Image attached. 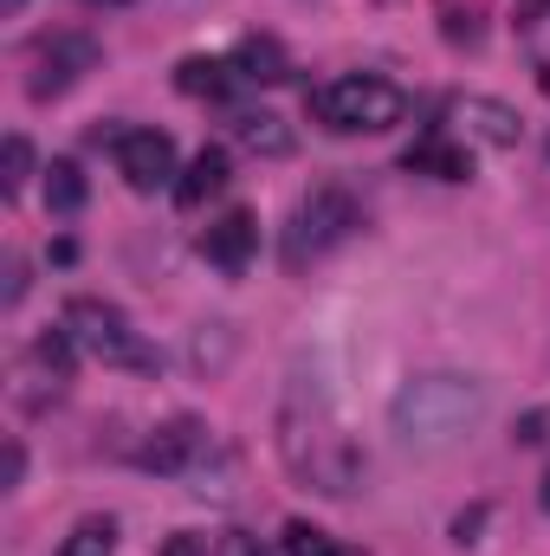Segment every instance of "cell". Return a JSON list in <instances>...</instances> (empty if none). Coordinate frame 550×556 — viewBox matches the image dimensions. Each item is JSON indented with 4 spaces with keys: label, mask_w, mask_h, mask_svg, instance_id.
Returning <instances> with one entry per match:
<instances>
[{
    "label": "cell",
    "mask_w": 550,
    "mask_h": 556,
    "mask_svg": "<svg viewBox=\"0 0 550 556\" xmlns=\"http://www.w3.org/2000/svg\"><path fill=\"white\" fill-rule=\"evenodd\" d=\"M26 356H33L52 382H65V376H72V363H78V337H72V330H39Z\"/></svg>",
    "instance_id": "e0dca14e"
},
{
    "label": "cell",
    "mask_w": 550,
    "mask_h": 556,
    "mask_svg": "<svg viewBox=\"0 0 550 556\" xmlns=\"http://www.w3.org/2000/svg\"><path fill=\"white\" fill-rule=\"evenodd\" d=\"M20 472H26V453H20V440H7V459H0V485H20Z\"/></svg>",
    "instance_id": "7402d4cb"
},
{
    "label": "cell",
    "mask_w": 550,
    "mask_h": 556,
    "mask_svg": "<svg viewBox=\"0 0 550 556\" xmlns=\"http://www.w3.org/2000/svg\"><path fill=\"white\" fill-rule=\"evenodd\" d=\"M208 446H214V440H208V427H201V420H168V427H155V433L137 446V466H142V472L188 479V472L201 466V453H208Z\"/></svg>",
    "instance_id": "52a82bcc"
},
{
    "label": "cell",
    "mask_w": 550,
    "mask_h": 556,
    "mask_svg": "<svg viewBox=\"0 0 550 556\" xmlns=\"http://www.w3.org/2000/svg\"><path fill=\"white\" fill-rule=\"evenodd\" d=\"M65 330L78 337V350H91L104 369H130V376H155L162 369V356H155V343L130 330V317L117 311V304H104V298H72L65 304Z\"/></svg>",
    "instance_id": "277c9868"
},
{
    "label": "cell",
    "mask_w": 550,
    "mask_h": 556,
    "mask_svg": "<svg viewBox=\"0 0 550 556\" xmlns=\"http://www.w3.org/2000/svg\"><path fill=\"white\" fill-rule=\"evenodd\" d=\"M278 453H285V466H291L311 492H324V498H350V492L363 485V446L324 415L317 402H291V408L278 415Z\"/></svg>",
    "instance_id": "7a4b0ae2"
},
{
    "label": "cell",
    "mask_w": 550,
    "mask_h": 556,
    "mask_svg": "<svg viewBox=\"0 0 550 556\" xmlns=\"http://www.w3.org/2000/svg\"><path fill=\"white\" fill-rule=\"evenodd\" d=\"M162 556H208V538H195V531H175V538L162 544Z\"/></svg>",
    "instance_id": "44dd1931"
},
{
    "label": "cell",
    "mask_w": 550,
    "mask_h": 556,
    "mask_svg": "<svg viewBox=\"0 0 550 556\" xmlns=\"http://www.w3.org/2000/svg\"><path fill=\"white\" fill-rule=\"evenodd\" d=\"M227 65H234L240 78H253V85H285V78H291V59H285V46H278V39H260V33H253V39H240Z\"/></svg>",
    "instance_id": "4fadbf2b"
},
{
    "label": "cell",
    "mask_w": 550,
    "mask_h": 556,
    "mask_svg": "<svg viewBox=\"0 0 550 556\" xmlns=\"http://www.w3.org/2000/svg\"><path fill=\"white\" fill-rule=\"evenodd\" d=\"M234 137L247 142L253 155H291V130H285V117H273V111H240L234 117Z\"/></svg>",
    "instance_id": "5bb4252c"
},
{
    "label": "cell",
    "mask_w": 550,
    "mask_h": 556,
    "mask_svg": "<svg viewBox=\"0 0 550 556\" xmlns=\"http://www.w3.org/2000/svg\"><path fill=\"white\" fill-rule=\"evenodd\" d=\"M402 168H409V175H434V181H466V175H473V149L453 142V137H440V130H427V137L402 155Z\"/></svg>",
    "instance_id": "30bf717a"
},
{
    "label": "cell",
    "mask_w": 550,
    "mask_h": 556,
    "mask_svg": "<svg viewBox=\"0 0 550 556\" xmlns=\"http://www.w3.org/2000/svg\"><path fill=\"white\" fill-rule=\"evenodd\" d=\"M26 175H33V142L7 137V149H0V188H7V194H20V188H26Z\"/></svg>",
    "instance_id": "d6986e66"
},
{
    "label": "cell",
    "mask_w": 550,
    "mask_h": 556,
    "mask_svg": "<svg viewBox=\"0 0 550 556\" xmlns=\"http://www.w3.org/2000/svg\"><path fill=\"white\" fill-rule=\"evenodd\" d=\"M285 556H343L317 525H285Z\"/></svg>",
    "instance_id": "ffe728a7"
},
{
    "label": "cell",
    "mask_w": 550,
    "mask_h": 556,
    "mask_svg": "<svg viewBox=\"0 0 550 556\" xmlns=\"http://www.w3.org/2000/svg\"><path fill=\"white\" fill-rule=\"evenodd\" d=\"M227 72L234 65H221V59H182L175 65V91L182 98H221L227 91Z\"/></svg>",
    "instance_id": "9a60e30c"
},
{
    "label": "cell",
    "mask_w": 550,
    "mask_h": 556,
    "mask_svg": "<svg viewBox=\"0 0 550 556\" xmlns=\"http://www.w3.org/2000/svg\"><path fill=\"white\" fill-rule=\"evenodd\" d=\"M85 194H91V188H85V168H78V162H52V168H46V207H52V214H78Z\"/></svg>",
    "instance_id": "2e32d148"
},
{
    "label": "cell",
    "mask_w": 550,
    "mask_h": 556,
    "mask_svg": "<svg viewBox=\"0 0 550 556\" xmlns=\"http://www.w3.org/2000/svg\"><path fill=\"white\" fill-rule=\"evenodd\" d=\"M402 111H409V98L370 72H350V78H330L324 91H311V117L337 137H376V130L402 124Z\"/></svg>",
    "instance_id": "3957f363"
},
{
    "label": "cell",
    "mask_w": 550,
    "mask_h": 556,
    "mask_svg": "<svg viewBox=\"0 0 550 556\" xmlns=\"http://www.w3.org/2000/svg\"><path fill=\"white\" fill-rule=\"evenodd\" d=\"M91 65H98V39H91V33H46V39L26 52V98H33V104H52V98H65Z\"/></svg>",
    "instance_id": "8992f818"
},
{
    "label": "cell",
    "mask_w": 550,
    "mask_h": 556,
    "mask_svg": "<svg viewBox=\"0 0 550 556\" xmlns=\"http://www.w3.org/2000/svg\"><path fill=\"white\" fill-rule=\"evenodd\" d=\"M538 498H545V511H550V472H545V492H538Z\"/></svg>",
    "instance_id": "4316f807"
},
{
    "label": "cell",
    "mask_w": 550,
    "mask_h": 556,
    "mask_svg": "<svg viewBox=\"0 0 550 556\" xmlns=\"http://www.w3.org/2000/svg\"><path fill=\"white\" fill-rule=\"evenodd\" d=\"M350 227H363V207L350 201V188L317 181V188L298 201V214H291V233H285V266H304V260L330 253L337 240H350Z\"/></svg>",
    "instance_id": "5b68a950"
},
{
    "label": "cell",
    "mask_w": 550,
    "mask_h": 556,
    "mask_svg": "<svg viewBox=\"0 0 550 556\" xmlns=\"http://www.w3.org/2000/svg\"><path fill=\"white\" fill-rule=\"evenodd\" d=\"M221 556H266V551H260L253 538H227V544H221Z\"/></svg>",
    "instance_id": "cb8c5ba5"
},
{
    "label": "cell",
    "mask_w": 550,
    "mask_h": 556,
    "mask_svg": "<svg viewBox=\"0 0 550 556\" xmlns=\"http://www.w3.org/2000/svg\"><path fill=\"white\" fill-rule=\"evenodd\" d=\"M91 7H98V0H91ZM111 7H117V0H111Z\"/></svg>",
    "instance_id": "83f0119b"
},
{
    "label": "cell",
    "mask_w": 550,
    "mask_h": 556,
    "mask_svg": "<svg viewBox=\"0 0 550 556\" xmlns=\"http://www.w3.org/2000/svg\"><path fill=\"white\" fill-rule=\"evenodd\" d=\"M20 298H26V266L7 260V304H20Z\"/></svg>",
    "instance_id": "603a6c76"
},
{
    "label": "cell",
    "mask_w": 550,
    "mask_h": 556,
    "mask_svg": "<svg viewBox=\"0 0 550 556\" xmlns=\"http://www.w3.org/2000/svg\"><path fill=\"white\" fill-rule=\"evenodd\" d=\"M117 551V525L111 518H78L72 538L59 544V556H111Z\"/></svg>",
    "instance_id": "ac0fdd59"
},
{
    "label": "cell",
    "mask_w": 550,
    "mask_h": 556,
    "mask_svg": "<svg viewBox=\"0 0 550 556\" xmlns=\"http://www.w3.org/2000/svg\"><path fill=\"white\" fill-rule=\"evenodd\" d=\"M538 85H545V91H550V59H545V65H538Z\"/></svg>",
    "instance_id": "d4e9b609"
},
{
    "label": "cell",
    "mask_w": 550,
    "mask_h": 556,
    "mask_svg": "<svg viewBox=\"0 0 550 556\" xmlns=\"http://www.w3.org/2000/svg\"><path fill=\"white\" fill-rule=\"evenodd\" d=\"M20 7H26V0H0V13H20Z\"/></svg>",
    "instance_id": "484cf974"
},
{
    "label": "cell",
    "mask_w": 550,
    "mask_h": 556,
    "mask_svg": "<svg viewBox=\"0 0 550 556\" xmlns=\"http://www.w3.org/2000/svg\"><path fill=\"white\" fill-rule=\"evenodd\" d=\"M486 420V389L466 376H414L389 402V427L414 453H447Z\"/></svg>",
    "instance_id": "6da1fadb"
},
{
    "label": "cell",
    "mask_w": 550,
    "mask_h": 556,
    "mask_svg": "<svg viewBox=\"0 0 550 556\" xmlns=\"http://www.w3.org/2000/svg\"><path fill=\"white\" fill-rule=\"evenodd\" d=\"M227 175H234L227 149H221V142H208V149L182 168V181H175V207H188V214H195V207H208V201L227 188Z\"/></svg>",
    "instance_id": "8fae6325"
},
{
    "label": "cell",
    "mask_w": 550,
    "mask_h": 556,
    "mask_svg": "<svg viewBox=\"0 0 550 556\" xmlns=\"http://www.w3.org/2000/svg\"><path fill=\"white\" fill-rule=\"evenodd\" d=\"M453 117L473 130L479 142H492V149H512L518 142V111L512 104H492V98H460L453 104Z\"/></svg>",
    "instance_id": "7c38bea8"
},
{
    "label": "cell",
    "mask_w": 550,
    "mask_h": 556,
    "mask_svg": "<svg viewBox=\"0 0 550 556\" xmlns=\"http://www.w3.org/2000/svg\"><path fill=\"white\" fill-rule=\"evenodd\" d=\"M253 247H260V220H253L247 207L221 214V220L201 233V253H208L221 273H247V266H253Z\"/></svg>",
    "instance_id": "9c48e42d"
},
{
    "label": "cell",
    "mask_w": 550,
    "mask_h": 556,
    "mask_svg": "<svg viewBox=\"0 0 550 556\" xmlns=\"http://www.w3.org/2000/svg\"><path fill=\"white\" fill-rule=\"evenodd\" d=\"M117 175L137 194H155L175 175V142H168V130H117Z\"/></svg>",
    "instance_id": "ba28073f"
}]
</instances>
